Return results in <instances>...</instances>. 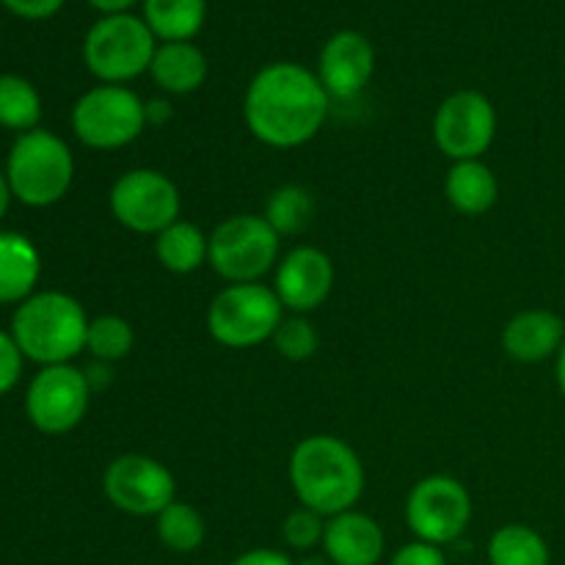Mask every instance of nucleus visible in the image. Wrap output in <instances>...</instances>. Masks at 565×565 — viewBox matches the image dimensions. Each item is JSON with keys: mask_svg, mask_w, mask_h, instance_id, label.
Segmentation results:
<instances>
[{"mask_svg": "<svg viewBox=\"0 0 565 565\" xmlns=\"http://www.w3.org/2000/svg\"><path fill=\"white\" fill-rule=\"evenodd\" d=\"M329 103L318 75L301 64L279 61L259 70L248 83L243 114L257 141L274 149H296L323 130Z\"/></svg>", "mask_w": 565, "mask_h": 565, "instance_id": "1", "label": "nucleus"}, {"mask_svg": "<svg viewBox=\"0 0 565 565\" xmlns=\"http://www.w3.org/2000/svg\"><path fill=\"white\" fill-rule=\"evenodd\" d=\"M290 483L303 508L331 519L353 511L364 491V467L337 436H309L290 456Z\"/></svg>", "mask_w": 565, "mask_h": 565, "instance_id": "2", "label": "nucleus"}, {"mask_svg": "<svg viewBox=\"0 0 565 565\" xmlns=\"http://www.w3.org/2000/svg\"><path fill=\"white\" fill-rule=\"evenodd\" d=\"M88 323L81 303L66 292H33L17 303L11 318V337L22 356L42 367L70 364L86 348Z\"/></svg>", "mask_w": 565, "mask_h": 565, "instance_id": "3", "label": "nucleus"}, {"mask_svg": "<svg viewBox=\"0 0 565 565\" xmlns=\"http://www.w3.org/2000/svg\"><path fill=\"white\" fill-rule=\"evenodd\" d=\"M11 193L28 207H50L61 202L75 180V158L64 138L50 130H28L11 147L6 160Z\"/></svg>", "mask_w": 565, "mask_h": 565, "instance_id": "4", "label": "nucleus"}, {"mask_svg": "<svg viewBox=\"0 0 565 565\" xmlns=\"http://www.w3.org/2000/svg\"><path fill=\"white\" fill-rule=\"evenodd\" d=\"M285 320V307L270 287L230 285L213 298L207 309V331L218 345L246 351L274 340Z\"/></svg>", "mask_w": 565, "mask_h": 565, "instance_id": "5", "label": "nucleus"}, {"mask_svg": "<svg viewBox=\"0 0 565 565\" xmlns=\"http://www.w3.org/2000/svg\"><path fill=\"white\" fill-rule=\"evenodd\" d=\"M154 33L132 14H108L94 22L83 42L88 72L108 86L132 81L152 66Z\"/></svg>", "mask_w": 565, "mask_h": 565, "instance_id": "6", "label": "nucleus"}, {"mask_svg": "<svg viewBox=\"0 0 565 565\" xmlns=\"http://www.w3.org/2000/svg\"><path fill=\"white\" fill-rule=\"evenodd\" d=\"M279 235L265 215H232L210 235V257L215 274L232 285H252L279 263Z\"/></svg>", "mask_w": 565, "mask_h": 565, "instance_id": "7", "label": "nucleus"}, {"mask_svg": "<svg viewBox=\"0 0 565 565\" xmlns=\"http://www.w3.org/2000/svg\"><path fill=\"white\" fill-rule=\"evenodd\" d=\"M147 105L125 86H97L83 94L72 108V130L86 147L121 149L136 141L147 127Z\"/></svg>", "mask_w": 565, "mask_h": 565, "instance_id": "8", "label": "nucleus"}, {"mask_svg": "<svg viewBox=\"0 0 565 565\" xmlns=\"http://www.w3.org/2000/svg\"><path fill=\"white\" fill-rule=\"evenodd\" d=\"M472 519V497L461 480L430 475L419 480L406 500L408 530L425 544L445 546L461 539Z\"/></svg>", "mask_w": 565, "mask_h": 565, "instance_id": "9", "label": "nucleus"}, {"mask_svg": "<svg viewBox=\"0 0 565 565\" xmlns=\"http://www.w3.org/2000/svg\"><path fill=\"white\" fill-rule=\"evenodd\" d=\"M110 213L138 235H160L180 218V191L154 169H132L110 188Z\"/></svg>", "mask_w": 565, "mask_h": 565, "instance_id": "10", "label": "nucleus"}, {"mask_svg": "<svg viewBox=\"0 0 565 565\" xmlns=\"http://www.w3.org/2000/svg\"><path fill=\"white\" fill-rule=\"evenodd\" d=\"M88 397L92 386L83 370L72 364H53L33 375L25 395V414L33 428L42 434H70L86 417Z\"/></svg>", "mask_w": 565, "mask_h": 565, "instance_id": "11", "label": "nucleus"}, {"mask_svg": "<svg viewBox=\"0 0 565 565\" xmlns=\"http://www.w3.org/2000/svg\"><path fill=\"white\" fill-rule=\"evenodd\" d=\"M103 489L110 505L130 516H158L177 497L174 475L154 458L132 452L110 461Z\"/></svg>", "mask_w": 565, "mask_h": 565, "instance_id": "12", "label": "nucleus"}, {"mask_svg": "<svg viewBox=\"0 0 565 565\" xmlns=\"http://www.w3.org/2000/svg\"><path fill=\"white\" fill-rule=\"evenodd\" d=\"M497 136V110L486 94L456 92L441 103L434 119L436 147L458 160H480Z\"/></svg>", "mask_w": 565, "mask_h": 565, "instance_id": "13", "label": "nucleus"}, {"mask_svg": "<svg viewBox=\"0 0 565 565\" xmlns=\"http://www.w3.org/2000/svg\"><path fill=\"white\" fill-rule=\"evenodd\" d=\"M331 287H334V265L320 248L298 246L287 252L285 259H279L274 292L279 296L281 307L290 312H315L331 296Z\"/></svg>", "mask_w": 565, "mask_h": 565, "instance_id": "14", "label": "nucleus"}, {"mask_svg": "<svg viewBox=\"0 0 565 565\" xmlns=\"http://www.w3.org/2000/svg\"><path fill=\"white\" fill-rule=\"evenodd\" d=\"M375 70V50L367 36L356 31H340L326 42L320 53L318 77L329 97L351 99L364 92Z\"/></svg>", "mask_w": 565, "mask_h": 565, "instance_id": "15", "label": "nucleus"}, {"mask_svg": "<svg viewBox=\"0 0 565 565\" xmlns=\"http://www.w3.org/2000/svg\"><path fill=\"white\" fill-rule=\"evenodd\" d=\"M323 550L331 565H379L384 557V530L367 513L345 511L326 522Z\"/></svg>", "mask_w": 565, "mask_h": 565, "instance_id": "16", "label": "nucleus"}, {"mask_svg": "<svg viewBox=\"0 0 565 565\" xmlns=\"http://www.w3.org/2000/svg\"><path fill=\"white\" fill-rule=\"evenodd\" d=\"M565 342V323L561 315L546 312V309H527L516 318L508 320L502 331V345L505 353L516 362L539 364L544 359L555 356Z\"/></svg>", "mask_w": 565, "mask_h": 565, "instance_id": "17", "label": "nucleus"}, {"mask_svg": "<svg viewBox=\"0 0 565 565\" xmlns=\"http://www.w3.org/2000/svg\"><path fill=\"white\" fill-rule=\"evenodd\" d=\"M42 259L20 232H0V303H22L33 296Z\"/></svg>", "mask_w": 565, "mask_h": 565, "instance_id": "18", "label": "nucleus"}, {"mask_svg": "<svg viewBox=\"0 0 565 565\" xmlns=\"http://www.w3.org/2000/svg\"><path fill=\"white\" fill-rule=\"evenodd\" d=\"M149 72L166 94H191L207 77V58L191 42H166L154 53Z\"/></svg>", "mask_w": 565, "mask_h": 565, "instance_id": "19", "label": "nucleus"}, {"mask_svg": "<svg viewBox=\"0 0 565 565\" xmlns=\"http://www.w3.org/2000/svg\"><path fill=\"white\" fill-rule=\"evenodd\" d=\"M445 191L452 207L461 215H483L494 207L497 196H500V182H497L494 171L480 160H458L447 171Z\"/></svg>", "mask_w": 565, "mask_h": 565, "instance_id": "20", "label": "nucleus"}, {"mask_svg": "<svg viewBox=\"0 0 565 565\" xmlns=\"http://www.w3.org/2000/svg\"><path fill=\"white\" fill-rule=\"evenodd\" d=\"M154 254L171 274H193L207 263L210 237H204V232L188 221H174L154 237Z\"/></svg>", "mask_w": 565, "mask_h": 565, "instance_id": "21", "label": "nucleus"}, {"mask_svg": "<svg viewBox=\"0 0 565 565\" xmlns=\"http://www.w3.org/2000/svg\"><path fill=\"white\" fill-rule=\"evenodd\" d=\"M204 0H143V22L163 42H188L204 25Z\"/></svg>", "mask_w": 565, "mask_h": 565, "instance_id": "22", "label": "nucleus"}, {"mask_svg": "<svg viewBox=\"0 0 565 565\" xmlns=\"http://www.w3.org/2000/svg\"><path fill=\"white\" fill-rule=\"evenodd\" d=\"M491 565H550V546L527 524H505L489 541Z\"/></svg>", "mask_w": 565, "mask_h": 565, "instance_id": "23", "label": "nucleus"}, {"mask_svg": "<svg viewBox=\"0 0 565 565\" xmlns=\"http://www.w3.org/2000/svg\"><path fill=\"white\" fill-rule=\"evenodd\" d=\"M42 119V97L36 86L20 75H0V127L22 132L36 130Z\"/></svg>", "mask_w": 565, "mask_h": 565, "instance_id": "24", "label": "nucleus"}, {"mask_svg": "<svg viewBox=\"0 0 565 565\" xmlns=\"http://www.w3.org/2000/svg\"><path fill=\"white\" fill-rule=\"evenodd\" d=\"M204 519L196 508L185 505V502H171L166 511L158 513V539L166 550L177 552V555H191L204 544Z\"/></svg>", "mask_w": 565, "mask_h": 565, "instance_id": "25", "label": "nucleus"}, {"mask_svg": "<svg viewBox=\"0 0 565 565\" xmlns=\"http://www.w3.org/2000/svg\"><path fill=\"white\" fill-rule=\"evenodd\" d=\"M315 218V199L307 188L285 185L270 193L265 221L276 230V235H298Z\"/></svg>", "mask_w": 565, "mask_h": 565, "instance_id": "26", "label": "nucleus"}, {"mask_svg": "<svg viewBox=\"0 0 565 565\" xmlns=\"http://www.w3.org/2000/svg\"><path fill=\"white\" fill-rule=\"evenodd\" d=\"M132 326L119 315H99L88 323L86 351L92 353L97 362H119L132 351Z\"/></svg>", "mask_w": 565, "mask_h": 565, "instance_id": "27", "label": "nucleus"}, {"mask_svg": "<svg viewBox=\"0 0 565 565\" xmlns=\"http://www.w3.org/2000/svg\"><path fill=\"white\" fill-rule=\"evenodd\" d=\"M274 345L290 362H307V359H312L318 353L320 337L307 318L292 315V318H285L279 323V329L274 334Z\"/></svg>", "mask_w": 565, "mask_h": 565, "instance_id": "28", "label": "nucleus"}, {"mask_svg": "<svg viewBox=\"0 0 565 565\" xmlns=\"http://www.w3.org/2000/svg\"><path fill=\"white\" fill-rule=\"evenodd\" d=\"M281 535H285L287 546L298 552L315 550L318 544H323L326 535V516L309 511V508H298L290 516L285 519V527H281Z\"/></svg>", "mask_w": 565, "mask_h": 565, "instance_id": "29", "label": "nucleus"}, {"mask_svg": "<svg viewBox=\"0 0 565 565\" xmlns=\"http://www.w3.org/2000/svg\"><path fill=\"white\" fill-rule=\"evenodd\" d=\"M22 351L11 331H0V395L11 392L22 375Z\"/></svg>", "mask_w": 565, "mask_h": 565, "instance_id": "30", "label": "nucleus"}, {"mask_svg": "<svg viewBox=\"0 0 565 565\" xmlns=\"http://www.w3.org/2000/svg\"><path fill=\"white\" fill-rule=\"evenodd\" d=\"M390 565H447V561L445 555H441L439 546L425 544V541H414V544L401 546Z\"/></svg>", "mask_w": 565, "mask_h": 565, "instance_id": "31", "label": "nucleus"}, {"mask_svg": "<svg viewBox=\"0 0 565 565\" xmlns=\"http://www.w3.org/2000/svg\"><path fill=\"white\" fill-rule=\"evenodd\" d=\"M0 3L22 20H47L64 6V0H0Z\"/></svg>", "mask_w": 565, "mask_h": 565, "instance_id": "32", "label": "nucleus"}, {"mask_svg": "<svg viewBox=\"0 0 565 565\" xmlns=\"http://www.w3.org/2000/svg\"><path fill=\"white\" fill-rule=\"evenodd\" d=\"M230 565H296L285 552L276 550H248L241 557H235Z\"/></svg>", "mask_w": 565, "mask_h": 565, "instance_id": "33", "label": "nucleus"}, {"mask_svg": "<svg viewBox=\"0 0 565 565\" xmlns=\"http://www.w3.org/2000/svg\"><path fill=\"white\" fill-rule=\"evenodd\" d=\"M83 373H86V381H88V386H92V392H94V390H103L105 384H110V370H108V364L97 362V359H94L92 367L83 370Z\"/></svg>", "mask_w": 565, "mask_h": 565, "instance_id": "34", "label": "nucleus"}, {"mask_svg": "<svg viewBox=\"0 0 565 565\" xmlns=\"http://www.w3.org/2000/svg\"><path fill=\"white\" fill-rule=\"evenodd\" d=\"M88 3L108 17V14H125V9H130L136 0H88Z\"/></svg>", "mask_w": 565, "mask_h": 565, "instance_id": "35", "label": "nucleus"}, {"mask_svg": "<svg viewBox=\"0 0 565 565\" xmlns=\"http://www.w3.org/2000/svg\"><path fill=\"white\" fill-rule=\"evenodd\" d=\"M11 188H9V180H6V171H0V218H3L6 213H9V204H11Z\"/></svg>", "mask_w": 565, "mask_h": 565, "instance_id": "36", "label": "nucleus"}, {"mask_svg": "<svg viewBox=\"0 0 565 565\" xmlns=\"http://www.w3.org/2000/svg\"><path fill=\"white\" fill-rule=\"evenodd\" d=\"M557 384H561V392L565 397V342L561 351H557Z\"/></svg>", "mask_w": 565, "mask_h": 565, "instance_id": "37", "label": "nucleus"}, {"mask_svg": "<svg viewBox=\"0 0 565 565\" xmlns=\"http://www.w3.org/2000/svg\"><path fill=\"white\" fill-rule=\"evenodd\" d=\"M298 565H329V561H323V557H307V561Z\"/></svg>", "mask_w": 565, "mask_h": 565, "instance_id": "38", "label": "nucleus"}]
</instances>
